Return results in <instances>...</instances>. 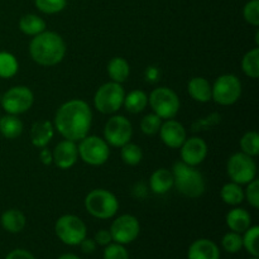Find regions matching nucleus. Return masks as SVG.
<instances>
[{"instance_id": "obj_36", "label": "nucleus", "mask_w": 259, "mask_h": 259, "mask_svg": "<svg viewBox=\"0 0 259 259\" xmlns=\"http://www.w3.org/2000/svg\"><path fill=\"white\" fill-rule=\"evenodd\" d=\"M104 259H129V253L123 244L111 242L110 244L105 245L103 253Z\"/></svg>"}, {"instance_id": "obj_12", "label": "nucleus", "mask_w": 259, "mask_h": 259, "mask_svg": "<svg viewBox=\"0 0 259 259\" xmlns=\"http://www.w3.org/2000/svg\"><path fill=\"white\" fill-rule=\"evenodd\" d=\"M133 136L132 123L123 115H114L106 121L104 128V139L109 146L121 148L129 143Z\"/></svg>"}, {"instance_id": "obj_24", "label": "nucleus", "mask_w": 259, "mask_h": 259, "mask_svg": "<svg viewBox=\"0 0 259 259\" xmlns=\"http://www.w3.org/2000/svg\"><path fill=\"white\" fill-rule=\"evenodd\" d=\"M126 111L132 114H139L148 105V95L142 90H133L124 98L123 103Z\"/></svg>"}, {"instance_id": "obj_3", "label": "nucleus", "mask_w": 259, "mask_h": 259, "mask_svg": "<svg viewBox=\"0 0 259 259\" xmlns=\"http://www.w3.org/2000/svg\"><path fill=\"white\" fill-rule=\"evenodd\" d=\"M174 186L177 191L189 199H197L201 196L206 189L205 179L201 172L195 167L189 166L182 161L176 162L172 169Z\"/></svg>"}, {"instance_id": "obj_35", "label": "nucleus", "mask_w": 259, "mask_h": 259, "mask_svg": "<svg viewBox=\"0 0 259 259\" xmlns=\"http://www.w3.org/2000/svg\"><path fill=\"white\" fill-rule=\"evenodd\" d=\"M34 4L45 14H57L65 9L67 0H34Z\"/></svg>"}, {"instance_id": "obj_32", "label": "nucleus", "mask_w": 259, "mask_h": 259, "mask_svg": "<svg viewBox=\"0 0 259 259\" xmlns=\"http://www.w3.org/2000/svg\"><path fill=\"white\" fill-rule=\"evenodd\" d=\"M240 148L243 153L250 157H257L259 154V134L257 132H247L240 139Z\"/></svg>"}, {"instance_id": "obj_43", "label": "nucleus", "mask_w": 259, "mask_h": 259, "mask_svg": "<svg viewBox=\"0 0 259 259\" xmlns=\"http://www.w3.org/2000/svg\"><path fill=\"white\" fill-rule=\"evenodd\" d=\"M39 159L42 161L43 164H51L53 162V158H52V152L48 151V149L45 148L40 151L39 153Z\"/></svg>"}, {"instance_id": "obj_5", "label": "nucleus", "mask_w": 259, "mask_h": 259, "mask_svg": "<svg viewBox=\"0 0 259 259\" xmlns=\"http://www.w3.org/2000/svg\"><path fill=\"white\" fill-rule=\"evenodd\" d=\"M125 91L121 83L106 82L101 85L94 96V105L101 114H114L123 106Z\"/></svg>"}, {"instance_id": "obj_15", "label": "nucleus", "mask_w": 259, "mask_h": 259, "mask_svg": "<svg viewBox=\"0 0 259 259\" xmlns=\"http://www.w3.org/2000/svg\"><path fill=\"white\" fill-rule=\"evenodd\" d=\"M158 133L164 146L172 149L180 148L187 138L185 126L180 121L174 120V119H167L164 123H162Z\"/></svg>"}, {"instance_id": "obj_22", "label": "nucleus", "mask_w": 259, "mask_h": 259, "mask_svg": "<svg viewBox=\"0 0 259 259\" xmlns=\"http://www.w3.org/2000/svg\"><path fill=\"white\" fill-rule=\"evenodd\" d=\"M0 223H2V227L7 232L12 233V234H17V233H20L25 228L27 218L20 210L9 209L3 212Z\"/></svg>"}, {"instance_id": "obj_40", "label": "nucleus", "mask_w": 259, "mask_h": 259, "mask_svg": "<svg viewBox=\"0 0 259 259\" xmlns=\"http://www.w3.org/2000/svg\"><path fill=\"white\" fill-rule=\"evenodd\" d=\"M5 259H35V257L27 249H14L5 257Z\"/></svg>"}, {"instance_id": "obj_42", "label": "nucleus", "mask_w": 259, "mask_h": 259, "mask_svg": "<svg viewBox=\"0 0 259 259\" xmlns=\"http://www.w3.org/2000/svg\"><path fill=\"white\" fill-rule=\"evenodd\" d=\"M146 80L149 82H156L159 80V70L154 66H149L146 70Z\"/></svg>"}, {"instance_id": "obj_23", "label": "nucleus", "mask_w": 259, "mask_h": 259, "mask_svg": "<svg viewBox=\"0 0 259 259\" xmlns=\"http://www.w3.org/2000/svg\"><path fill=\"white\" fill-rule=\"evenodd\" d=\"M106 71H108V75L111 78V81L123 83L131 75V66L125 58L114 57L109 61Z\"/></svg>"}, {"instance_id": "obj_6", "label": "nucleus", "mask_w": 259, "mask_h": 259, "mask_svg": "<svg viewBox=\"0 0 259 259\" xmlns=\"http://www.w3.org/2000/svg\"><path fill=\"white\" fill-rule=\"evenodd\" d=\"M242 82L233 73L219 76L211 86V99L217 104L229 106L237 103L242 96Z\"/></svg>"}, {"instance_id": "obj_30", "label": "nucleus", "mask_w": 259, "mask_h": 259, "mask_svg": "<svg viewBox=\"0 0 259 259\" xmlns=\"http://www.w3.org/2000/svg\"><path fill=\"white\" fill-rule=\"evenodd\" d=\"M120 157L124 163L128 166H137L143 159V152H142L141 147L129 142L121 147Z\"/></svg>"}, {"instance_id": "obj_31", "label": "nucleus", "mask_w": 259, "mask_h": 259, "mask_svg": "<svg viewBox=\"0 0 259 259\" xmlns=\"http://www.w3.org/2000/svg\"><path fill=\"white\" fill-rule=\"evenodd\" d=\"M258 237H259V228L257 225L252 227L250 225L244 232V235L242 237L243 239V248L249 253L252 257H258Z\"/></svg>"}, {"instance_id": "obj_27", "label": "nucleus", "mask_w": 259, "mask_h": 259, "mask_svg": "<svg viewBox=\"0 0 259 259\" xmlns=\"http://www.w3.org/2000/svg\"><path fill=\"white\" fill-rule=\"evenodd\" d=\"M220 197L227 205L237 206L244 201V190L242 189L239 184L235 182H229L225 184L220 190Z\"/></svg>"}, {"instance_id": "obj_28", "label": "nucleus", "mask_w": 259, "mask_h": 259, "mask_svg": "<svg viewBox=\"0 0 259 259\" xmlns=\"http://www.w3.org/2000/svg\"><path fill=\"white\" fill-rule=\"evenodd\" d=\"M242 70L249 78L259 77V48L248 51L242 60Z\"/></svg>"}, {"instance_id": "obj_45", "label": "nucleus", "mask_w": 259, "mask_h": 259, "mask_svg": "<svg viewBox=\"0 0 259 259\" xmlns=\"http://www.w3.org/2000/svg\"><path fill=\"white\" fill-rule=\"evenodd\" d=\"M255 42H257V45H259V32L257 30V33H255Z\"/></svg>"}, {"instance_id": "obj_29", "label": "nucleus", "mask_w": 259, "mask_h": 259, "mask_svg": "<svg viewBox=\"0 0 259 259\" xmlns=\"http://www.w3.org/2000/svg\"><path fill=\"white\" fill-rule=\"evenodd\" d=\"M19 63L14 55L9 52H0V77L10 78L18 72Z\"/></svg>"}, {"instance_id": "obj_13", "label": "nucleus", "mask_w": 259, "mask_h": 259, "mask_svg": "<svg viewBox=\"0 0 259 259\" xmlns=\"http://www.w3.org/2000/svg\"><path fill=\"white\" fill-rule=\"evenodd\" d=\"M109 232L113 238V242L123 245L131 244L138 238L141 233V224L136 217L124 214L114 220Z\"/></svg>"}, {"instance_id": "obj_17", "label": "nucleus", "mask_w": 259, "mask_h": 259, "mask_svg": "<svg viewBox=\"0 0 259 259\" xmlns=\"http://www.w3.org/2000/svg\"><path fill=\"white\" fill-rule=\"evenodd\" d=\"M189 259H220V249L210 239H197L192 243L187 250Z\"/></svg>"}, {"instance_id": "obj_18", "label": "nucleus", "mask_w": 259, "mask_h": 259, "mask_svg": "<svg viewBox=\"0 0 259 259\" xmlns=\"http://www.w3.org/2000/svg\"><path fill=\"white\" fill-rule=\"evenodd\" d=\"M55 136V126L51 121L40 120L35 121L30 128V141L37 148H45L52 141Z\"/></svg>"}, {"instance_id": "obj_9", "label": "nucleus", "mask_w": 259, "mask_h": 259, "mask_svg": "<svg viewBox=\"0 0 259 259\" xmlns=\"http://www.w3.org/2000/svg\"><path fill=\"white\" fill-rule=\"evenodd\" d=\"M148 104L161 119H174L180 110V99L172 89H154L148 96Z\"/></svg>"}, {"instance_id": "obj_38", "label": "nucleus", "mask_w": 259, "mask_h": 259, "mask_svg": "<svg viewBox=\"0 0 259 259\" xmlns=\"http://www.w3.org/2000/svg\"><path fill=\"white\" fill-rule=\"evenodd\" d=\"M247 189L244 191V199L247 200L248 204L250 205L254 209L259 207V181L257 179H254L253 181H250L249 184H247Z\"/></svg>"}, {"instance_id": "obj_19", "label": "nucleus", "mask_w": 259, "mask_h": 259, "mask_svg": "<svg viewBox=\"0 0 259 259\" xmlns=\"http://www.w3.org/2000/svg\"><path fill=\"white\" fill-rule=\"evenodd\" d=\"M149 187L157 195H164L174 187V175L167 168H158L149 179Z\"/></svg>"}, {"instance_id": "obj_41", "label": "nucleus", "mask_w": 259, "mask_h": 259, "mask_svg": "<svg viewBox=\"0 0 259 259\" xmlns=\"http://www.w3.org/2000/svg\"><path fill=\"white\" fill-rule=\"evenodd\" d=\"M80 248H81V252L85 253V254H91V253L95 252L96 249V243L94 239H90V238H85L82 242L80 243Z\"/></svg>"}, {"instance_id": "obj_10", "label": "nucleus", "mask_w": 259, "mask_h": 259, "mask_svg": "<svg viewBox=\"0 0 259 259\" xmlns=\"http://www.w3.org/2000/svg\"><path fill=\"white\" fill-rule=\"evenodd\" d=\"M227 172L233 182L239 185H247L257 176V164H255L253 157L248 156L243 152H238L228 159Z\"/></svg>"}, {"instance_id": "obj_7", "label": "nucleus", "mask_w": 259, "mask_h": 259, "mask_svg": "<svg viewBox=\"0 0 259 259\" xmlns=\"http://www.w3.org/2000/svg\"><path fill=\"white\" fill-rule=\"evenodd\" d=\"M55 232L58 239L67 245H78L88 235V228L83 220L76 215H63L58 218L55 225Z\"/></svg>"}, {"instance_id": "obj_44", "label": "nucleus", "mask_w": 259, "mask_h": 259, "mask_svg": "<svg viewBox=\"0 0 259 259\" xmlns=\"http://www.w3.org/2000/svg\"><path fill=\"white\" fill-rule=\"evenodd\" d=\"M57 259H81V258L77 257L76 254H72V253H65V254L60 255Z\"/></svg>"}, {"instance_id": "obj_46", "label": "nucleus", "mask_w": 259, "mask_h": 259, "mask_svg": "<svg viewBox=\"0 0 259 259\" xmlns=\"http://www.w3.org/2000/svg\"><path fill=\"white\" fill-rule=\"evenodd\" d=\"M249 259H259L258 257H252V258H249Z\"/></svg>"}, {"instance_id": "obj_14", "label": "nucleus", "mask_w": 259, "mask_h": 259, "mask_svg": "<svg viewBox=\"0 0 259 259\" xmlns=\"http://www.w3.org/2000/svg\"><path fill=\"white\" fill-rule=\"evenodd\" d=\"M181 161L189 166L196 167L205 161L207 156V144L200 137L186 138V141L180 147Z\"/></svg>"}, {"instance_id": "obj_26", "label": "nucleus", "mask_w": 259, "mask_h": 259, "mask_svg": "<svg viewBox=\"0 0 259 259\" xmlns=\"http://www.w3.org/2000/svg\"><path fill=\"white\" fill-rule=\"evenodd\" d=\"M23 132V123L17 115H5L0 119V133L7 139H17Z\"/></svg>"}, {"instance_id": "obj_33", "label": "nucleus", "mask_w": 259, "mask_h": 259, "mask_svg": "<svg viewBox=\"0 0 259 259\" xmlns=\"http://www.w3.org/2000/svg\"><path fill=\"white\" fill-rule=\"evenodd\" d=\"M222 247L225 252L230 253V254L240 252L243 249L242 235L235 232L227 233L222 239Z\"/></svg>"}, {"instance_id": "obj_1", "label": "nucleus", "mask_w": 259, "mask_h": 259, "mask_svg": "<svg viewBox=\"0 0 259 259\" xmlns=\"http://www.w3.org/2000/svg\"><path fill=\"white\" fill-rule=\"evenodd\" d=\"M93 124V111L86 101L72 99L58 108L53 126L68 141L78 142L86 136Z\"/></svg>"}, {"instance_id": "obj_37", "label": "nucleus", "mask_w": 259, "mask_h": 259, "mask_svg": "<svg viewBox=\"0 0 259 259\" xmlns=\"http://www.w3.org/2000/svg\"><path fill=\"white\" fill-rule=\"evenodd\" d=\"M243 17L245 22L253 27L259 25V0H249L243 9Z\"/></svg>"}, {"instance_id": "obj_16", "label": "nucleus", "mask_w": 259, "mask_h": 259, "mask_svg": "<svg viewBox=\"0 0 259 259\" xmlns=\"http://www.w3.org/2000/svg\"><path fill=\"white\" fill-rule=\"evenodd\" d=\"M53 163L61 169H68L77 162V144L73 141L63 139L52 151Z\"/></svg>"}, {"instance_id": "obj_34", "label": "nucleus", "mask_w": 259, "mask_h": 259, "mask_svg": "<svg viewBox=\"0 0 259 259\" xmlns=\"http://www.w3.org/2000/svg\"><path fill=\"white\" fill-rule=\"evenodd\" d=\"M162 125V119L157 114L151 113L143 116L141 120V131L146 136H156Z\"/></svg>"}, {"instance_id": "obj_11", "label": "nucleus", "mask_w": 259, "mask_h": 259, "mask_svg": "<svg viewBox=\"0 0 259 259\" xmlns=\"http://www.w3.org/2000/svg\"><path fill=\"white\" fill-rule=\"evenodd\" d=\"M34 95L27 86H14L9 89L2 98V106L8 114L19 115L32 108Z\"/></svg>"}, {"instance_id": "obj_21", "label": "nucleus", "mask_w": 259, "mask_h": 259, "mask_svg": "<svg viewBox=\"0 0 259 259\" xmlns=\"http://www.w3.org/2000/svg\"><path fill=\"white\" fill-rule=\"evenodd\" d=\"M187 91L197 103H209L211 100V83L204 77H192L187 85Z\"/></svg>"}, {"instance_id": "obj_4", "label": "nucleus", "mask_w": 259, "mask_h": 259, "mask_svg": "<svg viewBox=\"0 0 259 259\" xmlns=\"http://www.w3.org/2000/svg\"><path fill=\"white\" fill-rule=\"evenodd\" d=\"M85 209L96 219H111L119 210V201L113 192L105 189H95L85 197Z\"/></svg>"}, {"instance_id": "obj_39", "label": "nucleus", "mask_w": 259, "mask_h": 259, "mask_svg": "<svg viewBox=\"0 0 259 259\" xmlns=\"http://www.w3.org/2000/svg\"><path fill=\"white\" fill-rule=\"evenodd\" d=\"M94 240H95V243L98 245H103V247H105V245L110 244V243L113 242V238H111V234L109 230L101 229L96 233Z\"/></svg>"}, {"instance_id": "obj_2", "label": "nucleus", "mask_w": 259, "mask_h": 259, "mask_svg": "<svg viewBox=\"0 0 259 259\" xmlns=\"http://www.w3.org/2000/svg\"><path fill=\"white\" fill-rule=\"evenodd\" d=\"M29 55L40 66H55L65 58L66 43L56 32L45 30L34 35L29 43Z\"/></svg>"}, {"instance_id": "obj_25", "label": "nucleus", "mask_w": 259, "mask_h": 259, "mask_svg": "<svg viewBox=\"0 0 259 259\" xmlns=\"http://www.w3.org/2000/svg\"><path fill=\"white\" fill-rule=\"evenodd\" d=\"M19 29L27 35L39 34L46 30V22L37 14H25L19 20Z\"/></svg>"}, {"instance_id": "obj_8", "label": "nucleus", "mask_w": 259, "mask_h": 259, "mask_svg": "<svg viewBox=\"0 0 259 259\" xmlns=\"http://www.w3.org/2000/svg\"><path fill=\"white\" fill-rule=\"evenodd\" d=\"M78 142V157L90 166H101L110 157L109 144L100 137L86 136Z\"/></svg>"}, {"instance_id": "obj_20", "label": "nucleus", "mask_w": 259, "mask_h": 259, "mask_svg": "<svg viewBox=\"0 0 259 259\" xmlns=\"http://www.w3.org/2000/svg\"><path fill=\"white\" fill-rule=\"evenodd\" d=\"M227 225L232 232L244 233L252 225V217L249 212L242 207H234L227 214Z\"/></svg>"}]
</instances>
